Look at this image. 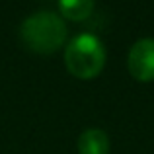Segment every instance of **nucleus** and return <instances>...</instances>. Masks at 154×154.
<instances>
[{
  "mask_svg": "<svg viewBox=\"0 0 154 154\" xmlns=\"http://www.w3.org/2000/svg\"><path fill=\"white\" fill-rule=\"evenodd\" d=\"M127 66L133 78L140 82L154 80V39L143 37L133 43L127 57Z\"/></svg>",
  "mask_w": 154,
  "mask_h": 154,
  "instance_id": "7ed1b4c3",
  "label": "nucleus"
},
{
  "mask_svg": "<svg viewBox=\"0 0 154 154\" xmlns=\"http://www.w3.org/2000/svg\"><path fill=\"white\" fill-rule=\"evenodd\" d=\"M66 68L78 78H94L105 64V47L100 37L92 33H80L70 39L64 49Z\"/></svg>",
  "mask_w": 154,
  "mask_h": 154,
  "instance_id": "f03ea898",
  "label": "nucleus"
},
{
  "mask_svg": "<svg viewBox=\"0 0 154 154\" xmlns=\"http://www.w3.org/2000/svg\"><path fill=\"white\" fill-rule=\"evenodd\" d=\"M59 10L68 20H86L94 10V0H59Z\"/></svg>",
  "mask_w": 154,
  "mask_h": 154,
  "instance_id": "39448f33",
  "label": "nucleus"
},
{
  "mask_svg": "<svg viewBox=\"0 0 154 154\" xmlns=\"http://www.w3.org/2000/svg\"><path fill=\"white\" fill-rule=\"evenodd\" d=\"M80 154H109V137L102 129H86L78 137Z\"/></svg>",
  "mask_w": 154,
  "mask_h": 154,
  "instance_id": "20e7f679",
  "label": "nucleus"
},
{
  "mask_svg": "<svg viewBox=\"0 0 154 154\" xmlns=\"http://www.w3.org/2000/svg\"><path fill=\"white\" fill-rule=\"evenodd\" d=\"M20 35L26 47L35 53H53L66 39L64 20L55 12H35L22 22Z\"/></svg>",
  "mask_w": 154,
  "mask_h": 154,
  "instance_id": "f257e3e1",
  "label": "nucleus"
}]
</instances>
